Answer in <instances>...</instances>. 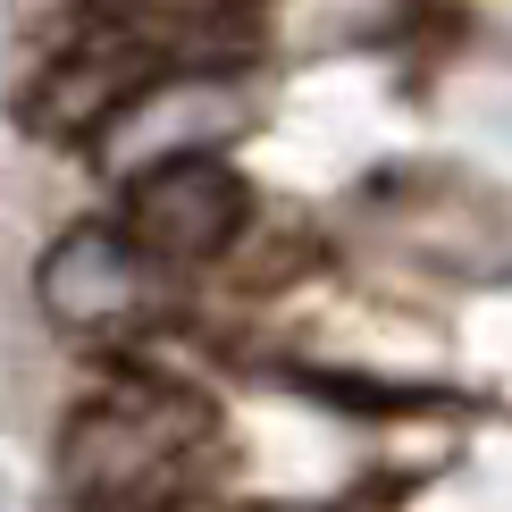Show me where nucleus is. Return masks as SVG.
I'll return each instance as SVG.
<instances>
[{"label": "nucleus", "instance_id": "nucleus-1", "mask_svg": "<svg viewBox=\"0 0 512 512\" xmlns=\"http://www.w3.org/2000/svg\"><path fill=\"white\" fill-rule=\"evenodd\" d=\"M210 445V412L177 387H126L76 403L59 437V487L84 512H168L194 496V454Z\"/></svg>", "mask_w": 512, "mask_h": 512}, {"label": "nucleus", "instance_id": "nucleus-2", "mask_svg": "<svg viewBox=\"0 0 512 512\" xmlns=\"http://www.w3.org/2000/svg\"><path fill=\"white\" fill-rule=\"evenodd\" d=\"M118 227L135 236L143 261L210 269L219 252H236V236L252 227V185L210 152V143H202V152H160V160L135 168Z\"/></svg>", "mask_w": 512, "mask_h": 512}, {"label": "nucleus", "instance_id": "nucleus-3", "mask_svg": "<svg viewBox=\"0 0 512 512\" xmlns=\"http://www.w3.org/2000/svg\"><path fill=\"white\" fill-rule=\"evenodd\" d=\"M160 76H168V59L143 34H101V42H84V51H68L59 68H42V84L26 93V126L34 135H59V143H93V135H110Z\"/></svg>", "mask_w": 512, "mask_h": 512}, {"label": "nucleus", "instance_id": "nucleus-4", "mask_svg": "<svg viewBox=\"0 0 512 512\" xmlns=\"http://www.w3.org/2000/svg\"><path fill=\"white\" fill-rule=\"evenodd\" d=\"M34 303L68 336H110L118 319H135V303H143L135 236H126V227H101V219L51 236V252L34 261Z\"/></svg>", "mask_w": 512, "mask_h": 512}]
</instances>
